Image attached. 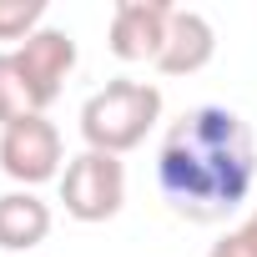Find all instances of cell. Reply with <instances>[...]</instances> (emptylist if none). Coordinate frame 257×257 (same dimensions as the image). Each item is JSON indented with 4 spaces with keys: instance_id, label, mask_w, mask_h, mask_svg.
<instances>
[{
    "instance_id": "obj_3",
    "label": "cell",
    "mask_w": 257,
    "mask_h": 257,
    "mask_svg": "<svg viewBox=\"0 0 257 257\" xmlns=\"http://www.w3.org/2000/svg\"><path fill=\"white\" fill-rule=\"evenodd\" d=\"M61 207L66 217L96 227V222H111L121 207H126V167L121 157L111 152H76L61 172Z\"/></svg>"
},
{
    "instance_id": "obj_11",
    "label": "cell",
    "mask_w": 257,
    "mask_h": 257,
    "mask_svg": "<svg viewBox=\"0 0 257 257\" xmlns=\"http://www.w3.org/2000/svg\"><path fill=\"white\" fill-rule=\"evenodd\" d=\"M207 257H257V237H252L247 227H232L222 242L207 247Z\"/></svg>"
},
{
    "instance_id": "obj_4",
    "label": "cell",
    "mask_w": 257,
    "mask_h": 257,
    "mask_svg": "<svg viewBox=\"0 0 257 257\" xmlns=\"http://www.w3.org/2000/svg\"><path fill=\"white\" fill-rule=\"evenodd\" d=\"M66 142L51 116H26L16 126H0V172L16 187L36 192L41 182H61L66 172Z\"/></svg>"
},
{
    "instance_id": "obj_2",
    "label": "cell",
    "mask_w": 257,
    "mask_h": 257,
    "mask_svg": "<svg viewBox=\"0 0 257 257\" xmlns=\"http://www.w3.org/2000/svg\"><path fill=\"white\" fill-rule=\"evenodd\" d=\"M157 121H162V86L137 81V76H116L81 101V142L91 152L126 157L157 132Z\"/></svg>"
},
{
    "instance_id": "obj_9",
    "label": "cell",
    "mask_w": 257,
    "mask_h": 257,
    "mask_svg": "<svg viewBox=\"0 0 257 257\" xmlns=\"http://www.w3.org/2000/svg\"><path fill=\"white\" fill-rule=\"evenodd\" d=\"M26 116H46L36 91L26 86L21 66H16V51H0V126H16Z\"/></svg>"
},
{
    "instance_id": "obj_12",
    "label": "cell",
    "mask_w": 257,
    "mask_h": 257,
    "mask_svg": "<svg viewBox=\"0 0 257 257\" xmlns=\"http://www.w3.org/2000/svg\"><path fill=\"white\" fill-rule=\"evenodd\" d=\"M242 227H247V232H252V237H257V207H252V217H247V222H242Z\"/></svg>"
},
{
    "instance_id": "obj_7",
    "label": "cell",
    "mask_w": 257,
    "mask_h": 257,
    "mask_svg": "<svg viewBox=\"0 0 257 257\" xmlns=\"http://www.w3.org/2000/svg\"><path fill=\"white\" fill-rule=\"evenodd\" d=\"M212 56H217V31H212V21H207L202 11L177 6V11H172L167 46H162V56H157V71H162V76H197V71L212 66Z\"/></svg>"
},
{
    "instance_id": "obj_8",
    "label": "cell",
    "mask_w": 257,
    "mask_h": 257,
    "mask_svg": "<svg viewBox=\"0 0 257 257\" xmlns=\"http://www.w3.org/2000/svg\"><path fill=\"white\" fill-rule=\"evenodd\" d=\"M51 202H41L36 192L16 187V192H0V247L6 252H31L51 237Z\"/></svg>"
},
{
    "instance_id": "obj_10",
    "label": "cell",
    "mask_w": 257,
    "mask_h": 257,
    "mask_svg": "<svg viewBox=\"0 0 257 257\" xmlns=\"http://www.w3.org/2000/svg\"><path fill=\"white\" fill-rule=\"evenodd\" d=\"M46 26V0H0V41L26 46Z\"/></svg>"
},
{
    "instance_id": "obj_6",
    "label": "cell",
    "mask_w": 257,
    "mask_h": 257,
    "mask_svg": "<svg viewBox=\"0 0 257 257\" xmlns=\"http://www.w3.org/2000/svg\"><path fill=\"white\" fill-rule=\"evenodd\" d=\"M76 36L71 31H61V26H41L26 46H16V66H21V76H26V86L36 91V101H41V111L66 91V76L76 71Z\"/></svg>"
},
{
    "instance_id": "obj_5",
    "label": "cell",
    "mask_w": 257,
    "mask_h": 257,
    "mask_svg": "<svg viewBox=\"0 0 257 257\" xmlns=\"http://www.w3.org/2000/svg\"><path fill=\"white\" fill-rule=\"evenodd\" d=\"M172 11L177 6H167V0H116L111 6V36H106L111 56L157 66V56L167 46V31H172Z\"/></svg>"
},
{
    "instance_id": "obj_1",
    "label": "cell",
    "mask_w": 257,
    "mask_h": 257,
    "mask_svg": "<svg viewBox=\"0 0 257 257\" xmlns=\"http://www.w3.org/2000/svg\"><path fill=\"white\" fill-rule=\"evenodd\" d=\"M257 182L252 126L232 106H192L182 111L157 147V192L187 222L232 217Z\"/></svg>"
}]
</instances>
